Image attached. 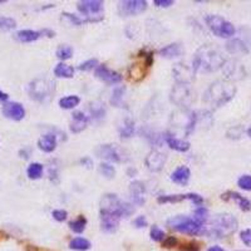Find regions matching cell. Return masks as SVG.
I'll return each mask as SVG.
<instances>
[{"instance_id": "62", "label": "cell", "mask_w": 251, "mask_h": 251, "mask_svg": "<svg viewBox=\"0 0 251 251\" xmlns=\"http://www.w3.org/2000/svg\"><path fill=\"white\" fill-rule=\"evenodd\" d=\"M4 3H6V0H0V4H4Z\"/></svg>"}, {"instance_id": "21", "label": "cell", "mask_w": 251, "mask_h": 251, "mask_svg": "<svg viewBox=\"0 0 251 251\" xmlns=\"http://www.w3.org/2000/svg\"><path fill=\"white\" fill-rule=\"evenodd\" d=\"M221 199L225 201L234 200L235 202L239 205V207L243 210V211H250L251 210V201L249 200V199H246V197L241 196L240 194H237V192L227 191V192H225V194H223Z\"/></svg>"}, {"instance_id": "60", "label": "cell", "mask_w": 251, "mask_h": 251, "mask_svg": "<svg viewBox=\"0 0 251 251\" xmlns=\"http://www.w3.org/2000/svg\"><path fill=\"white\" fill-rule=\"evenodd\" d=\"M28 251H38L37 248H33V246H30V248H28Z\"/></svg>"}, {"instance_id": "50", "label": "cell", "mask_w": 251, "mask_h": 251, "mask_svg": "<svg viewBox=\"0 0 251 251\" xmlns=\"http://www.w3.org/2000/svg\"><path fill=\"white\" fill-rule=\"evenodd\" d=\"M186 195H187V200L192 201L195 205H202L203 203V199L202 196H200V195H197V194H186Z\"/></svg>"}, {"instance_id": "57", "label": "cell", "mask_w": 251, "mask_h": 251, "mask_svg": "<svg viewBox=\"0 0 251 251\" xmlns=\"http://www.w3.org/2000/svg\"><path fill=\"white\" fill-rule=\"evenodd\" d=\"M9 100V96L5 93V92L0 91V102H5Z\"/></svg>"}, {"instance_id": "25", "label": "cell", "mask_w": 251, "mask_h": 251, "mask_svg": "<svg viewBox=\"0 0 251 251\" xmlns=\"http://www.w3.org/2000/svg\"><path fill=\"white\" fill-rule=\"evenodd\" d=\"M42 37L40 31L30 30V29H24V30L17 31L14 34V38L20 42V43H33Z\"/></svg>"}, {"instance_id": "59", "label": "cell", "mask_w": 251, "mask_h": 251, "mask_svg": "<svg viewBox=\"0 0 251 251\" xmlns=\"http://www.w3.org/2000/svg\"><path fill=\"white\" fill-rule=\"evenodd\" d=\"M19 154H22V157H24V158H28V157H29V153L25 151V150H23V151H20Z\"/></svg>"}, {"instance_id": "29", "label": "cell", "mask_w": 251, "mask_h": 251, "mask_svg": "<svg viewBox=\"0 0 251 251\" xmlns=\"http://www.w3.org/2000/svg\"><path fill=\"white\" fill-rule=\"evenodd\" d=\"M128 75L132 82H141L146 77L142 64H132L128 69Z\"/></svg>"}, {"instance_id": "22", "label": "cell", "mask_w": 251, "mask_h": 251, "mask_svg": "<svg viewBox=\"0 0 251 251\" xmlns=\"http://www.w3.org/2000/svg\"><path fill=\"white\" fill-rule=\"evenodd\" d=\"M191 177V171L187 166H180L178 169L175 170L171 175V181L181 186H186Z\"/></svg>"}, {"instance_id": "26", "label": "cell", "mask_w": 251, "mask_h": 251, "mask_svg": "<svg viewBox=\"0 0 251 251\" xmlns=\"http://www.w3.org/2000/svg\"><path fill=\"white\" fill-rule=\"evenodd\" d=\"M182 51L183 49L180 44L172 43V44H169V46L163 47L162 49H160V54L162 55V57L171 59V58L180 57V55L182 54Z\"/></svg>"}, {"instance_id": "51", "label": "cell", "mask_w": 251, "mask_h": 251, "mask_svg": "<svg viewBox=\"0 0 251 251\" xmlns=\"http://www.w3.org/2000/svg\"><path fill=\"white\" fill-rule=\"evenodd\" d=\"M153 4L158 8H169V6L174 5L175 0H154Z\"/></svg>"}, {"instance_id": "39", "label": "cell", "mask_w": 251, "mask_h": 251, "mask_svg": "<svg viewBox=\"0 0 251 251\" xmlns=\"http://www.w3.org/2000/svg\"><path fill=\"white\" fill-rule=\"evenodd\" d=\"M55 54H57V57L59 58L60 60H67L73 55V48H72L71 46L64 44V46H60L59 48L57 49Z\"/></svg>"}, {"instance_id": "14", "label": "cell", "mask_w": 251, "mask_h": 251, "mask_svg": "<svg viewBox=\"0 0 251 251\" xmlns=\"http://www.w3.org/2000/svg\"><path fill=\"white\" fill-rule=\"evenodd\" d=\"M166 161H167V156L163 152L157 151V150H153V151L150 152L146 157V166L147 169L152 172H158L163 169Z\"/></svg>"}, {"instance_id": "18", "label": "cell", "mask_w": 251, "mask_h": 251, "mask_svg": "<svg viewBox=\"0 0 251 251\" xmlns=\"http://www.w3.org/2000/svg\"><path fill=\"white\" fill-rule=\"evenodd\" d=\"M88 125V117L86 114L80 111H75L72 114V122H71V131L73 133H80L82 131L87 128Z\"/></svg>"}, {"instance_id": "52", "label": "cell", "mask_w": 251, "mask_h": 251, "mask_svg": "<svg viewBox=\"0 0 251 251\" xmlns=\"http://www.w3.org/2000/svg\"><path fill=\"white\" fill-rule=\"evenodd\" d=\"M147 219H146V216H138L137 219H134L133 221V225L136 226L137 228H142V227H146L147 226Z\"/></svg>"}, {"instance_id": "32", "label": "cell", "mask_w": 251, "mask_h": 251, "mask_svg": "<svg viewBox=\"0 0 251 251\" xmlns=\"http://www.w3.org/2000/svg\"><path fill=\"white\" fill-rule=\"evenodd\" d=\"M134 132V122L129 118H126L120 127V136L122 138H129L133 136Z\"/></svg>"}, {"instance_id": "16", "label": "cell", "mask_w": 251, "mask_h": 251, "mask_svg": "<svg viewBox=\"0 0 251 251\" xmlns=\"http://www.w3.org/2000/svg\"><path fill=\"white\" fill-rule=\"evenodd\" d=\"M131 199L136 205L142 206L146 202V187L141 181H133L129 186Z\"/></svg>"}, {"instance_id": "8", "label": "cell", "mask_w": 251, "mask_h": 251, "mask_svg": "<svg viewBox=\"0 0 251 251\" xmlns=\"http://www.w3.org/2000/svg\"><path fill=\"white\" fill-rule=\"evenodd\" d=\"M171 100L180 107H188L192 102V92L185 83H177L171 91Z\"/></svg>"}, {"instance_id": "33", "label": "cell", "mask_w": 251, "mask_h": 251, "mask_svg": "<svg viewBox=\"0 0 251 251\" xmlns=\"http://www.w3.org/2000/svg\"><path fill=\"white\" fill-rule=\"evenodd\" d=\"M187 200V195H161L157 197L158 203H177Z\"/></svg>"}, {"instance_id": "2", "label": "cell", "mask_w": 251, "mask_h": 251, "mask_svg": "<svg viewBox=\"0 0 251 251\" xmlns=\"http://www.w3.org/2000/svg\"><path fill=\"white\" fill-rule=\"evenodd\" d=\"M237 226L239 223L234 215L219 214L211 221H207L202 227L201 234L211 239H224L234 234L237 230Z\"/></svg>"}, {"instance_id": "38", "label": "cell", "mask_w": 251, "mask_h": 251, "mask_svg": "<svg viewBox=\"0 0 251 251\" xmlns=\"http://www.w3.org/2000/svg\"><path fill=\"white\" fill-rule=\"evenodd\" d=\"M17 22L10 17H0V31H10L15 29Z\"/></svg>"}, {"instance_id": "58", "label": "cell", "mask_w": 251, "mask_h": 251, "mask_svg": "<svg viewBox=\"0 0 251 251\" xmlns=\"http://www.w3.org/2000/svg\"><path fill=\"white\" fill-rule=\"evenodd\" d=\"M207 251H225L223 248H220V246H212V248L208 249Z\"/></svg>"}, {"instance_id": "7", "label": "cell", "mask_w": 251, "mask_h": 251, "mask_svg": "<svg viewBox=\"0 0 251 251\" xmlns=\"http://www.w3.org/2000/svg\"><path fill=\"white\" fill-rule=\"evenodd\" d=\"M205 22L210 30L220 38H230L236 31L235 26L230 22L219 17V15H207L205 18Z\"/></svg>"}, {"instance_id": "31", "label": "cell", "mask_w": 251, "mask_h": 251, "mask_svg": "<svg viewBox=\"0 0 251 251\" xmlns=\"http://www.w3.org/2000/svg\"><path fill=\"white\" fill-rule=\"evenodd\" d=\"M80 103V98L78 96H67L59 100V107L63 109H73Z\"/></svg>"}, {"instance_id": "47", "label": "cell", "mask_w": 251, "mask_h": 251, "mask_svg": "<svg viewBox=\"0 0 251 251\" xmlns=\"http://www.w3.org/2000/svg\"><path fill=\"white\" fill-rule=\"evenodd\" d=\"M240 239L245 244L246 246H250L251 248V230L248 228V230H244V231L240 232Z\"/></svg>"}, {"instance_id": "56", "label": "cell", "mask_w": 251, "mask_h": 251, "mask_svg": "<svg viewBox=\"0 0 251 251\" xmlns=\"http://www.w3.org/2000/svg\"><path fill=\"white\" fill-rule=\"evenodd\" d=\"M182 251H199V248L196 245H194V244H190V245H186L182 249Z\"/></svg>"}, {"instance_id": "34", "label": "cell", "mask_w": 251, "mask_h": 251, "mask_svg": "<svg viewBox=\"0 0 251 251\" xmlns=\"http://www.w3.org/2000/svg\"><path fill=\"white\" fill-rule=\"evenodd\" d=\"M26 175L30 180H38L43 175V165H40L38 162H33L29 165L26 169Z\"/></svg>"}, {"instance_id": "19", "label": "cell", "mask_w": 251, "mask_h": 251, "mask_svg": "<svg viewBox=\"0 0 251 251\" xmlns=\"http://www.w3.org/2000/svg\"><path fill=\"white\" fill-rule=\"evenodd\" d=\"M226 50H227L230 54L234 55H246L249 54L250 49H249V46L244 42V40H241L240 38H235V39L228 40L227 43H226Z\"/></svg>"}, {"instance_id": "37", "label": "cell", "mask_w": 251, "mask_h": 251, "mask_svg": "<svg viewBox=\"0 0 251 251\" xmlns=\"http://www.w3.org/2000/svg\"><path fill=\"white\" fill-rule=\"evenodd\" d=\"M194 219L196 223H199L200 225L205 226L208 221V211L207 208L201 206V207L196 208L195 210V215H194Z\"/></svg>"}, {"instance_id": "30", "label": "cell", "mask_w": 251, "mask_h": 251, "mask_svg": "<svg viewBox=\"0 0 251 251\" xmlns=\"http://www.w3.org/2000/svg\"><path fill=\"white\" fill-rule=\"evenodd\" d=\"M91 241L84 239V237H75L69 243V249L75 251H87L91 249Z\"/></svg>"}, {"instance_id": "28", "label": "cell", "mask_w": 251, "mask_h": 251, "mask_svg": "<svg viewBox=\"0 0 251 251\" xmlns=\"http://www.w3.org/2000/svg\"><path fill=\"white\" fill-rule=\"evenodd\" d=\"M54 75L58 78H73L75 75V68L64 63H59L54 68Z\"/></svg>"}, {"instance_id": "9", "label": "cell", "mask_w": 251, "mask_h": 251, "mask_svg": "<svg viewBox=\"0 0 251 251\" xmlns=\"http://www.w3.org/2000/svg\"><path fill=\"white\" fill-rule=\"evenodd\" d=\"M147 9V1L146 0H125L118 4V13L122 17H131V15H138Z\"/></svg>"}, {"instance_id": "10", "label": "cell", "mask_w": 251, "mask_h": 251, "mask_svg": "<svg viewBox=\"0 0 251 251\" xmlns=\"http://www.w3.org/2000/svg\"><path fill=\"white\" fill-rule=\"evenodd\" d=\"M96 153L100 158L112 161V162H122L127 160L125 152L116 145H102L96 150Z\"/></svg>"}, {"instance_id": "4", "label": "cell", "mask_w": 251, "mask_h": 251, "mask_svg": "<svg viewBox=\"0 0 251 251\" xmlns=\"http://www.w3.org/2000/svg\"><path fill=\"white\" fill-rule=\"evenodd\" d=\"M100 212L111 214L117 217H128L134 212V208L131 203L123 202L114 194H107L100 200Z\"/></svg>"}, {"instance_id": "41", "label": "cell", "mask_w": 251, "mask_h": 251, "mask_svg": "<svg viewBox=\"0 0 251 251\" xmlns=\"http://www.w3.org/2000/svg\"><path fill=\"white\" fill-rule=\"evenodd\" d=\"M62 19L67 20V22H69V23L73 24V25H82V24L88 23V20L87 19H80V18H78L77 15L69 14V13H63Z\"/></svg>"}, {"instance_id": "35", "label": "cell", "mask_w": 251, "mask_h": 251, "mask_svg": "<svg viewBox=\"0 0 251 251\" xmlns=\"http://www.w3.org/2000/svg\"><path fill=\"white\" fill-rule=\"evenodd\" d=\"M126 88L125 87H118L113 91L111 97V103L114 107H123L125 102H123V97H125Z\"/></svg>"}, {"instance_id": "49", "label": "cell", "mask_w": 251, "mask_h": 251, "mask_svg": "<svg viewBox=\"0 0 251 251\" xmlns=\"http://www.w3.org/2000/svg\"><path fill=\"white\" fill-rule=\"evenodd\" d=\"M177 239L175 236H169V237H166L165 240H163V243H162V246L163 248L166 249H171L174 248V246L177 245Z\"/></svg>"}, {"instance_id": "13", "label": "cell", "mask_w": 251, "mask_h": 251, "mask_svg": "<svg viewBox=\"0 0 251 251\" xmlns=\"http://www.w3.org/2000/svg\"><path fill=\"white\" fill-rule=\"evenodd\" d=\"M77 8L79 13L87 15L88 18H93L103 12L104 3L100 0H83V1L78 3Z\"/></svg>"}, {"instance_id": "45", "label": "cell", "mask_w": 251, "mask_h": 251, "mask_svg": "<svg viewBox=\"0 0 251 251\" xmlns=\"http://www.w3.org/2000/svg\"><path fill=\"white\" fill-rule=\"evenodd\" d=\"M97 66H98V60L96 59V58H93V59H88L84 63H82V64L78 67V69L83 72H88V71H92L93 68H97Z\"/></svg>"}, {"instance_id": "27", "label": "cell", "mask_w": 251, "mask_h": 251, "mask_svg": "<svg viewBox=\"0 0 251 251\" xmlns=\"http://www.w3.org/2000/svg\"><path fill=\"white\" fill-rule=\"evenodd\" d=\"M89 113H91L92 118L96 121H100L106 116V107L102 102H93L88 106Z\"/></svg>"}, {"instance_id": "24", "label": "cell", "mask_w": 251, "mask_h": 251, "mask_svg": "<svg viewBox=\"0 0 251 251\" xmlns=\"http://www.w3.org/2000/svg\"><path fill=\"white\" fill-rule=\"evenodd\" d=\"M165 141L172 150H175L177 152H187L190 150V142L180 140V138H176L171 133H166Z\"/></svg>"}, {"instance_id": "44", "label": "cell", "mask_w": 251, "mask_h": 251, "mask_svg": "<svg viewBox=\"0 0 251 251\" xmlns=\"http://www.w3.org/2000/svg\"><path fill=\"white\" fill-rule=\"evenodd\" d=\"M237 185L240 188H243L245 191H251V176L250 175H244L239 178Z\"/></svg>"}, {"instance_id": "17", "label": "cell", "mask_w": 251, "mask_h": 251, "mask_svg": "<svg viewBox=\"0 0 251 251\" xmlns=\"http://www.w3.org/2000/svg\"><path fill=\"white\" fill-rule=\"evenodd\" d=\"M118 225H120V217L111 214H103V212H100V227H102L103 231L108 232V234L116 232Z\"/></svg>"}, {"instance_id": "61", "label": "cell", "mask_w": 251, "mask_h": 251, "mask_svg": "<svg viewBox=\"0 0 251 251\" xmlns=\"http://www.w3.org/2000/svg\"><path fill=\"white\" fill-rule=\"evenodd\" d=\"M248 136H249V137H251V127L248 129Z\"/></svg>"}, {"instance_id": "36", "label": "cell", "mask_w": 251, "mask_h": 251, "mask_svg": "<svg viewBox=\"0 0 251 251\" xmlns=\"http://www.w3.org/2000/svg\"><path fill=\"white\" fill-rule=\"evenodd\" d=\"M86 225L87 219L84 216H79L78 219L73 220V221L69 223V227H71L72 231L75 232V234H82V232L84 231V228H86Z\"/></svg>"}, {"instance_id": "3", "label": "cell", "mask_w": 251, "mask_h": 251, "mask_svg": "<svg viewBox=\"0 0 251 251\" xmlns=\"http://www.w3.org/2000/svg\"><path fill=\"white\" fill-rule=\"evenodd\" d=\"M236 94V87L226 80H216L203 94V102L208 106L219 108L232 100Z\"/></svg>"}, {"instance_id": "15", "label": "cell", "mask_w": 251, "mask_h": 251, "mask_svg": "<svg viewBox=\"0 0 251 251\" xmlns=\"http://www.w3.org/2000/svg\"><path fill=\"white\" fill-rule=\"evenodd\" d=\"M94 75H96V77L98 79L108 83V84H117V83H120L122 80V75L120 73L112 71V69H109L106 66H98L96 68Z\"/></svg>"}, {"instance_id": "54", "label": "cell", "mask_w": 251, "mask_h": 251, "mask_svg": "<svg viewBox=\"0 0 251 251\" xmlns=\"http://www.w3.org/2000/svg\"><path fill=\"white\" fill-rule=\"evenodd\" d=\"M40 34H42V37H48V38H53L55 35V33L53 30H50V29H43V30H40Z\"/></svg>"}, {"instance_id": "20", "label": "cell", "mask_w": 251, "mask_h": 251, "mask_svg": "<svg viewBox=\"0 0 251 251\" xmlns=\"http://www.w3.org/2000/svg\"><path fill=\"white\" fill-rule=\"evenodd\" d=\"M172 72H174L175 79L177 80V83H185V84H187L195 75L194 72H192V68H187L182 63H177Z\"/></svg>"}, {"instance_id": "43", "label": "cell", "mask_w": 251, "mask_h": 251, "mask_svg": "<svg viewBox=\"0 0 251 251\" xmlns=\"http://www.w3.org/2000/svg\"><path fill=\"white\" fill-rule=\"evenodd\" d=\"M150 235H151V239L153 240V241H157V243H158V241H163V240L166 239L165 232H163L162 230L156 225H153L151 227V232H150Z\"/></svg>"}, {"instance_id": "23", "label": "cell", "mask_w": 251, "mask_h": 251, "mask_svg": "<svg viewBox=\"0 0 251 251\" xmlns=\"http://www.w3.org/2000/svg\"><path fill=\"white\" fill-rule=\"evenodd\" d=\"M38 147L46 153H50L57 147V136L54 133H47L38 141Z\"/></svg>"}, {"instance_id": "1", "label": "cell", "mask_w": 251, "mask_h": 251, "mask_svg": "<svg viewBox=\"0 0 251 251\" xmlns=\"http://www.w3.org/2000/svg\"><path fill=\"white\" fill-rule=\"evenodd\" d=\"M225 62V58L219 48L206 44L196 51L192 60V72L195 75L197 72L210 73L223 68Z\"/></svg>"}, {"instance_id": "6", "label": "cell", "mask_w": 251, "mask_h": 251, "mask_svg": "<svg viewBox=\"0 0 251 251\" xmlns=\"http://www.w3.org/2000/svg\"><path fill=\"white\" fill-rule=\"evenodd\" d=\"M167 226L175 231L182 232L187 235H199L202 231V225L195 221L194 217L183 216V215H177L167 220Z\"/></svg>"}, {"instance_id": "12", "label": "cell", "mask_w": 251, "mask_h": 251, "mask_svg": "<svg viewBox=\"0 0 251 251\" xmlns=\"http://www.w3.org/2000/svg\"><path fill=\"white\" fill-rule=\"evenodd\" d=\"M1 113L8 120L19 122L25 117V108L18 102H6L1 108Z\"/></svg>"}, {"instance_id": "40", "label": "cell", "mask_w": 251, "mask_h": 251, "mask_svg": "<svg viewBox=\"0 0 251 251\" xmlns=\"http://www.w3.org/2000/svg\"><path fill=\"white\" fill-rule=\"evenodd\" d=\"M100 172L103 176L106 177V178H109V180L116 176V170H114L113 166L109 165V163H100Z\"/></svg>"}, {"instance_id": "48", "label": "cell", "mask_w": 251, "mask_h": 251, "mask_svg": "<svg viewBox=\"0 0 251 251\" xmlns=\"http://www.w3.org/2000/svg\"><path fill=\"white\" fill-rule=\"evenodd\" d=\"M241 134H243V129H241V127H232V128L228 129L227 137L237 140V138L241 137Z\"/></svg>"}, {"instance_id": "46", "label": "cell", "mask_w": 251, "mask_h": 251, "mask_svg": "<svg viewBox=\"0 0 251 251\" xmlns=\"http://www.w3.org/2000/svg\"><path fill=\"white\" fill-rule=\"evenodd\" d=\"M51 216H53L54 220H57L58 223H63L68 217V212L66 210H54V211L51 212Z\"/></svg>"}, {"instance_id": "55", "label": "cell", "mask_w": 251, "mask_h": 251, "mask_svg": "<svg viewBox=\"0 0 251 251\" xmlns=\"http://www.w3.org/2000/svg\"><path fill=\"white\" fill-rule=\"evenodd\" d=\"M80 163H82L83 166H87V167H92V166H93V162H92V160L89 157H86V158L80 160Z\"/></svg>"}, {"instance_id": "11", "label": "cell", "mask_w": 251, "mask_h": 251, "mask_svg": "<svg viewBox=\"0 0 251 251\" xmlns=\"http://www.w3.org/2000/svg\"><path fill=\"white\" fill-rule=\"evenodd\" d=\"M224 75L230 80H241L246 77L245 67L237 60H227L223 67Z\"/></svg>"}, {"instance_id": "42", "label": "cell", "mask_w": 251, "mask_h": 251, "mask_svg": "<svg viewBox=\"0 0 251 251\" xmlns=\"http://www.w3.org/2000/svg\"><path fill=\"white\" fill-rule=\"evenodd\" d=\"M196 123H197V114L195 112H191L190 116H188V121H187V125H186V136H190L192 132L195 131V127H196Z\"/></svg>"}, {"instance_id": "5", "label": "cell", "mask_w": 251, "mask_h": 251, "mask_svg": "<svg viewBox=\"0 0 251 251\" xmlns=\"http://www.w3.org/2000/svg\"><path fill=\"white\" fill-rule=\"evenodd\" d=\"M54 82H51L47 78H37V79L29 83L28 86V93L31 100L40 103H44L50 100L51 96L54 94Z\"/></svg>"}, {"instance_id": "53", "label": "cell", "mask_w": 251, "mask_h": 251, "mask_svg": "<svg viewBox=\"0 0 251 251\" xmlns=\"http://www.w3.org/2000/svg\"><path fill=\"white\" fill-rule=\"evenodd\" d=\"M152 64H153V54L150 51V53H147V54L145 55V66L147 67V68H150Z\"/></svg>"}]
</instances>
